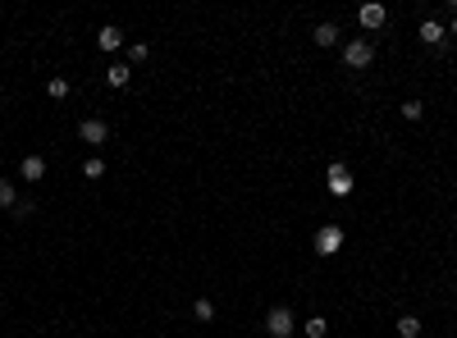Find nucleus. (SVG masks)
<instances>
[{"label":"nucleus","instance_id":"obj_1","mask_svg":"<svg viewBox=\"0 0 457 338\" xmlns=\"http://www.w3.org/2000/svg\"><path fill=\"white\" fill-rule=\"evenodd\" d=\"M265 334H270V338H293L297 334L293 306H270V311H265Z\"/></svg>","mask_w":457,"mask_h":338},{"label":"nucleus","instance_id":"obj_2","mask_svg":"<svg viewBox=\"0 0 457 338\" xmlns=\"http://www.w3.org/2000/svg\"><path fill=\"white\" fill-rule=\"evenodd\" d=\"M343 65L348 69H370L375 65V42H370V37H352V42L343 46Z\"/></svg>","mask_w":457,"mask_h":338},{"label":"nucleus","instance_id":"obj_3","mask_svg":"<svg viewBox=\"0 0 457 338\" xmlns=\"http://www.w3.org/2000/svg\"><path fill=\"white\" fill-rule=\"evenodd\" d=\"M325 187H329V196H352V187H357V183H352V169L343 160H334L325 169Z\"/></svg>","mask_w":457,"mask_h":338},{"label":"nucleus","instance_id":"obj_4","mask_svg":"<svg viewBox=\"0 0 457 338\" xmlns=\"http://www.w3.org/2000/svg\"><path fill=\"white\" fill-rule=\"evenodd\" d=\"M338 247H343V229L338 224H320L316 229V256H338Z\"/></svg>","mask_w":457,"mask_h":338},{"label":"nucleus","instance_id":"obj_5","mask_svg":"<svg viewBox=\"0 0 457 338\" xmlns=\"http://www.w3.org/2000/svg\"><path fill=\"white\" fill-rule=\"evenodd\" d=\"M78 137H83L88 146H101V142L110 137V124L101 119V115H92V119H83V124H78Z\"/></svg>","mask_w":457,"mask_h":338},{"label":"nucleus","instance_id":"obj_6","mask_svg":"<svg viewBox=\"0 0 457 338\" xmlns=\"http://www.w3.org/2000/svg\"><path fill=\"white\" fill-rule=\"evenodd\" d=\"M357 19H361V28H366V33H380L384 23H389V10H384L380 0H370V5H361V10H357Z\"/></svg>","mask_w":457,"mask_h":338},{"label":"nucleus","instance_id":"obj_7","mask_svg":"<svg viewBox=\"0 0 457 338\" xmlns=\"http://www.w3.org/2000/svg\"><path fill=\"white\" fill-rule=\"evenodd\" d=\"M416 37H421L425 46H430V51H439V46H444V37H448V28L439 19H421V28H416Z\"/></svg>","mask_w":457,"mask_h":338},{"label":"nucleus","instance_id":"obj_8","mask_svg":"<svg viewBox=\"0 0 457 338\" xmlns=\"http://www.w3.org/2000/svg\"><path fill=\"white\" fill-rule=\"evenodd\" d=\"M19 174H23V183H42L46 178V155H23Z\"/></svg>","mask_w":457,"mask_h":338},{"label":"nucleus","instance_id":"obj_9","mask_svg":"<svg viewBox=\"0 0 457 338\" xmlns=\"http://www.w3.org/2000/svg\"><path fill=\"white\" fill-rule=\"evenodd\" d=\"M97 46H101V51H106V55H115V51H119V46H124V33H119V28H115V23H106V28H101V33H97Z\"/></svg>","mask_w":457,"mask_h":338},{"label":"nucleus","instance_id":"obj_10","mask_svg":"<svg viewBox=\"0 0 457 338\" xmlns=\"http://www.w3.org/2000/svg\"><path fill=\"white\" fill-rule=\"evenodd\" d=\"M311 42H316V46H325V51H329V46H338V23H316V28H311Z\"/></svg>","mask_w":457,"mask_h":338},{"label":"nucleus","instance_id":"obj_11","mask_svg":"<svg viewBox=\"0 0 457 338\" xmlns=\"http://www.w3.org/2000/svg\"><path fill=\"white\" fill-rule=\"evenodd\" d=\"M106 83H110V87H115V92H124V87H128V83H133V69L115 60V65L106 69Z\"/></svg>","mask_w":457,"mask_h":338},{"label":"nucleus","instance_id":"obj_12","mask_svg":"<svg viewBox=\"0 0 457 338\" xmlns=\"http://www.w3.org/2000/svg\"><path fill=\"white\" fill-rule=\"evenodd\" d=\"M192 320L210 325V320H215V302H210V297H197V302H192Z\"/></svg>","mask_w":457,"mask_h":338},{"label":"nucleus","instance_id":"obj_13","mask_svg":"<svg viewBox=\"0 0 457 338\" xmlns=\"http://www.w3.org/2000/svg\"><path fill=\"white\" fill-rule=\"evenodd\" d=\"M393 334H398V338H421V320H416V316H403L398 325H393Z\"/></svg>","mask_w":457,"mask_h":338},{"label":"nucleus","instance_id":"obj_14","mask_svg":"<svg viewBox=\"0 0 457 338\" xmlns=\"http://www.w3.org/2000/svg\"><path fill=\"white\" fill-rule=\"evenodd\" d=\"M14 206H19V192H14L10 178H0V210H14Z\"/></svg>","mask_w":457,"mask_h":338},{"label":"nucleus","instance_id":"obj_15","mask_svg":"<svg viewBox=\"0 0 457 338\" xmlns=\"http://www.w3.org/2000/svg\"><path fill=\"white\" fill-rule=\"evenodd\" d=\"M46 96H51V101H65L69 96V78H46Z\"/></svg>","mask_w":457,"mask_h":338},{"label":"nucleus","instance_id":"obj_16","mask_svg":"<svg viewBox=\"0 0 457 338\" xmlns=\"http://www.w3.org/2000/svg\"><path fill=\"white\" fill-rule=\"evenodd\" d=\"M398 115H403L407 124H416V119H421V115H425V105H421V101L412 96V101H403V110H398Z\"/></svg>","mask_w":457,"mask_h":338},{"label":"nucleus","instance_id":"obj_17","mask_svg":"<svg viewBox=\"0 0 457 338\" xmlns=\"http://www.w3.org/2000/svg\"><path fill=\"white\" fill-rule=\"evenodd\" d=\"M302 334H306V338H325V334H329V325H325L320 316H311V320L302 325Z\"/></svg>","mask_w":457,"mask_h":338},{"label":"nucleus","instance_id":"obj_18","mask_svg":"<svg viewBox=\"0 0 457 338\" xmlns=\"http://www.w3.org/2000/svg\"><path fill=\"white\" fill-rule=\"evenodd\" d=\"M83 174H88V178H101V174H106V160H101V155H88V160H83Z\"/></svg>","mask_w":457,"mask_h":338},{"label":"nucleus","instance_id":"obj_19","mask_svg":"<svg viewBox=\"0 0 457 338\" xmlns=\"http://www.w3.org/2000/svg\"><path fill=\"white\" fill-rule=\"evenodd\" d=\"M147 55H151V46H147V42H133V46H128V60H133V65H142Z\"/></svg>","mask_w":457,"mask_h":338},{"label":"nucleus","instance_id":"obj_20","mask_svg":"<svg viewBox=\"0 0 457 338\" xmlns=\"http://www.w3.org/2000/svg\"><path fill=\"white\" fill-rule=\"evenodd\" d=\"M33 210H37V201H28V196H19V206H14V215H19V219H28Z\"/></svg>","mask_w":457,"mask_h":338},{"label":"nucleus","instance_id":"obj_21","mask_svg":"<svg viewBox=\"0 0 457 338\" xmlns=\"http://www.w3.org/2000/svg\"><path fill=\"white\" fill-rule=\"evenodd\" d=\"M448 37H457V14H453V23H448Z\"/></svg>","mask_w":457,"mask_h":338}]
</instances>
